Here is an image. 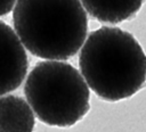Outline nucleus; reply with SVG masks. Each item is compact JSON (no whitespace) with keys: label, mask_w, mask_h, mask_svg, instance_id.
Here are the masks:
<instances>
[{"label":"nucleus","mask_w":146,"mask_h":132,"mask_svg":"<svg viewBox=\"0 0 146 132\" xmlns=\"http://www.w3.org/2000/svg\"><path fill=\"white\" fill-rule=\"evenodd\" d=\"M24 94L36 118L50 126L70 127L90 108L89 86L65 61H39L27 75Z\"/></svg>","instance_id":"3"},{"label":"nucleus","mask_w":146,"mask_h":132,"mask_svg":"<svg viewBox=\"0 0 146 132\" xmlns=\"http://www.w3.org/2000/svg\"><path fill=\"white\" fill-rule=\"evenodd\" d=\"M141 1L130 0H84L86 11L102 23L117 24L133 18L141 8Z\"/></svg>","instance_id":"6"},{"label":"nucleus","mask_w":146,"mask_h":132,"mask_svg":"<svg viewBox=\"0 0 146 132\" xmlns=\"http://www.w3.org/2000/svg\"><path fill=\"white\" fill-rule=\"evenodd\" d=\"M15 1H0V15H7L11 9H15Z\"/></svg>","instance_id":"7"},{"label":"nucleus","mask_w":146,"mask_h":132,"mask_svg":"<svg viewBox=\"0 0 146 132\" xmlns=\"http://www.w3.org/2000/svg\"><path fill=\"white\" fill-rule=\"evenodd\" d=\"M34 112L23 98L8 94L0 99V132H33Z\"/></svg>","instance_id":"5"},{"label":"nucleus","mask_w":146,"mask_h":132,"mask_svg":"<svg viewBox=\"0 0 146 132\" xmlns=\"http://www.w3.org/2000/svg\"><path fill=\"white\" fill-rule=\"evenodd\" d=\"M13 23L25 49L52 61L76 55L88 32L87 11L76 0L16 1Z\"/></svg>","instance_id":"2"},{"label":"nucleus","mask_w":146,"mask_h":132,"mask_svg":"<svg viewBox=\"0 0 146 132\" xmlns=\"http://www.w3.org/2000/svg\"><path fill=\"white\" fill-rule=\"evenodd\" d=\"M79 67L88 86L114 102L133 96L146 80V55L135 36L120 27L102 26L87 38Z\"/></svg>","instance_id":"1"},{"label":"nucleus","mask_w":146,"mask_h":132,"mask_svg":"<svg viewBox=\"0 0 146 132\" xmlns=\"http://www.w3.org/2000/svg\"><path fill=\"white\" fill-rule=\"evenodd\" d=\"M29 68L25 47L14 30L0 20V94L16 90Z\"/></svg>","instance_id":"4"}]
</instances>
